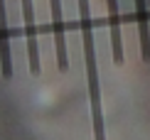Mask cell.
Segmentation results:
<instances>
[{
	"instance_id": "cell-4",
	"label": "cell",
	"mask_w": 150,
	"mask_h": 140,
	"mask_svg": "<svg viewBox=\"0 0 150 140\" xmlns=\"http://www.w3.org/2000/svg\"><path fill=\"white\" fill-rule=\"evenodd\" d=\"M0 71H3L5 79H12V52H10V30H8L5 0H0Z\"/></svg>"
},
{
	"instance_id": "cell-6",
	"label": "cell",
	"mask_w": 150,
	"mask_h": 140,
	"mask_svg": "<svg viewBox=\"0 0 150 140\" xmlns=\"http://www.w3.org/2000/svg\"><path fill=\"white\" fill-rule=\"evenodd\" d=\"M135 22H138L140 57H143V62H150V25H148V5H145V0H135Z\"/></svg>"
},
{
	"instance_id": "cell-5",
	"label": "cell",
	"mask_w": 150,
	"mask_h": 140,
	"mask_svg": "<svg viewBox=\"0 0 150 140\" xmlns=\"http://www.w3.org/2000/svg\"><path fill=\"white\" fill-rule=\"evenodd\" d=\"M108 5V30H111V49L113 62L123 64V37H121V15H118V0H106Z\"/></svg>"
},
{
	"instance_id": "cell-1",
	"label": "cell",
	"mask_w": 150,
	"mask_h": 140,
	"mask_svg": "<svg viewBox=\"0 0 150 140\" xmlns=\"http://www.w3.org/2000/svg\"><path fill=\"white\" fill-rule=\"evenodd\" d=\"M79 22H81V44H84L86 84H89V98H91L93 140H106L103 108H101V86H98V66H96V44H93V22H91L89 0H79Z\"/></svg>"
},
{
	"instance_id": "cell-3",
	"label": "cell",
	"mask_w": 150,
	"mask_h": 140,
	"mask_svg": "<svg viewBox=\"0 0 150 140\" xmlns=\"http://www.w3.org/2000/svg\"><path fill=\"white\" fill-rule=\"evenodd\" d=\"M52 8V30H54V47H57V64L59 71L69 69V57H67V35H64V17H62V0H49Z\"/></svg>"
},
{
	"instance_id": "cell-2",
	"label": "cell",
	"mask_w": 150,
	"mask_h": 140,
	"mask_svg": "<svg viewBox=\"0 0 150 140\" xmlns=\"http://www.w3.org/2000/svg\"><path fill=\"white\" fill-rule=\"evenodd\" d=\"M22 3V22H25V37H27V64L30 74H40V49H37V27H35V5L32 0Z\"/></svg>"
}]
</instances>
